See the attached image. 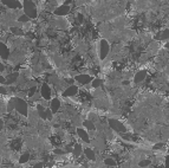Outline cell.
Wrapping results in <instances>:
<instances>
[{
	"label": "cell",
	"mask_w": 169,
	"mask_h": 168,
	"mask_svg": "<svg viewBox=\"0 0 169 168\" xmlns=\"http://www.w3.org/2000/svg\"><path fill=\"white\" fill-rule=\"evenodd\" d=\"M23 10L27 17H30V19L37 18V7L32 0H24L23 1Z\"/></svg>",
	"instance_id": "6da1fadb"
},
{
	"label": "cell",
	"mask_w": 169,
	"mask_h": 168,
	"mask_svg": "<svg viewBox=\"0 0 169 168\" xmlns=\"http://www.w3.org/2000/svg\"><path fill=\"white\" fill-rule=\"evenodd\" d=\"M11 103H12L13 108L18 111L19 114L25 115V116L27 115V103H26L24 100H21V98H19V97L12 98V100H11Z\"/></svg>",
	"instance_id": "7a4b0ae2"
},
{
	"label": "cell",
	"mask_w": 169,
	"mask_h": 168,
	"mask_svg": "<svg viewBox=\"0 0 169 168\" xmlns=\"http://www.w3.org/2000/svg\"><path fill=\"white\" fill-rule=\"evenodd\" d=\"M109 51H110V45H109L108 40L101 39L98 42V57L101 61H104L106 58V56L109 54Z\"/></svg>",
	"instance_id": "3957f363"
},
{
	"label": "cell",
	"mask_w": 169,
	"mask_h": 168,
	"mask_svg": "<svg viewBox=\"0 0 169 168\" xmlns=\"http://www.w3.org/2000/svg\"><path fill=\"white\" fill-rule=\"evenodd\" d=\"M109 127H110L112 130H114V131L118 133V134H125V133H127L125 126H124L121 121L115 120V119H110V120H109Z\"/></svg>",
	"instance_id": "277c9868"
},
{
	"label": "cell",
	"mask_w": 169,
	"mask_h": 168,
	"mask_svg": "<svg viewBox=\"0 0 169 168\" xmlns=\"http://www.w3.org/2000/svg\"><path fill=\"white\" fill-rule=\"evenodd\" d=\"M75 80L78 82L79 84H82V85H87V84H89L90 82H92V77L90 75H87V73H82V75H77L75 77Z\"/></svg>",
	"instance_id": "5b68a950"
},
{
	"label": "cell",
	"mask_w": 169,
	"mask_h": 168,
	"mask_svg": "<svg viewBox=\"0 0 169 168\" xmlns=\"http://www.w3.org/2000/svg\"><path fill=\"white\" fill-rule=\"evenodd\" d=\"M1 3L7 6L8 8H12V10H19V8H23V5L20 4L19 0H1Z\"/></svg>",
	"instance_id": "8992f818"
},
{
	"label": "cell",
	"mask_w": 169,
	"mask_h": 168,
	"mask_svg": "<svg viewBox=\"0 0 169 168\" xmlns=\"http://www.w3.org/2000/svg\"><path fill=\"white\" fill-rule=\"evenodd\" d=\"M77 92H78V87L75 85V84H72V85L68 87V88L64 90L63 96H64V97H72V96H76Z\"/></svg>",
	"instance_id": "52a82bcc"
},
{
	"label": "cell",
	"mask_w": 169,
	"mask_h": 168,
	"mask_svg": "<svg viewBox=\"0 0 169 168\" xmlns=\"http://www.w3.org/2000/svg\"><path fill=\"white\" fill-rule=\"evenodd\" d=\"M40 95L44 100H51V89L46 83H44L40 88Z\"/></svg>",
	"instance_id": "ba28073f"
},
{
	"label": "cell",
	"mask_w": 169,
	"mask_h": 168,
	"mask_svg": "<svg viewBox=\"0 0 169 168\" xmlns=\"http://www.w3.org/2000/svg\"><path fill=\"white\" fill-rule=\"evenodd\" d=\"M146 77H147V71H146V70H139V71H137V72L134 75V82H135L136 84L142 83V82L146 79Z\"/></svg>",
	"instance_id": "9c48e42d"
},
{
	"label": "cell",
	"mask_w": 169,
	"mask_h": 168,
	"mask_svg": "<svg viewBox=\"0 0 169 168\" xmlns=\"http://www.w3.org/2000/svg\"><path fill=\"white\" fill-rule=\"evenodd\" d=\"M77 135L79 136V138H82V141L87 142V143H90V136L88 134V131L83 128H77Z\"/></svg>",
	"instance_id": "30bf717a"
},
{
	"label": "cell",
	"mask_w": 169,
	"mask_h": 168,
	"mask_svg": "<svg viewBox=\"0 0 169 168\" xmlns=\"http://www.w3.org/2000/svg\"><path fill=\"white\" fill-rule=\"evenodd\" d=\"M0 57L3 59H8L10 57V49L5 43H0Z\"/></svg>",
	"instance_id": "8fae6325"
},
{
	"label": "cell",
	"mask_w": 169,
	"mask_h": 168,
	"mask_svg": "<svg viewBox=\"0 0 169 168\" xmlns=\"http://www.w3.org/2000/svg\"><path fill=\"white\" fill-rule=\"evenodd\" d=\"M69 13H70V6H68V5H62L54 10L56 16H66Z\"/></svg>",
	"instance_id": "7c38bea8"
},
{
	"label": "cell",
	"mask_w": 169,
	"mask_h": 168,
	"mask_svg": "<svg viewBox=\"0 0 169 168\" xmlns=\"http://www.w3.org/2000/svg\"><path fill=\"white\" fill-rule=\"evenodd\" d=\"M59 108H61V101L58 98L51 100V102H50V109H51V111H52L53 114L57 113V111L59 110Z\"/></svg>",
	"instance_id": "4fadbf2b"
},
{
	"label": "cell",
	"mask_w": 169,
	"mask_h": 168,
	"mask_svg": "<svg viewBox=\"0 0 169 168\" xmlns=\"http://www.w3.org/2000/svg\"><path fill=\"white\" fill-rule=\"evenodd\" d=\"M84 155L87 156L88 160L90 161H95L96 160V154H95V150L91 149V148H87V149H84Z\"/></svg>",
	"instance_id": "5bb4252c"
},
{
	"label": "cell",
	"mask_w": 169,
	"mask_h": 168,
	"mask_svg": "<svg viewBox=\"0 0 169 168\" xmlns=\"http://www.w3.org/2000/svg\"><path fill=\"white\" fill-rule=\"evenodd\" d=\"M82 150H83V148H82V145H79V143L75 145V147H73V149H72V154H73V156L78 157V156L82 154Z\"/></svg>",
	"instance_id": "9a60e30c"
},
{
	"label": "cell",
	"mask_w": 169,
	"mask_h": 168,
	"mask_svg": "<svg viewBox=\"0 0 169 168\" xmlns=\"http://www.w3.org/2000/svg\"><path fill=\"white\" fill-rule=\"evenodd\" d=\"M83 126L85 127V128H87L88 130H90V131H91V130H95V129H96V127H95L94 122H92V121H90V120H87V121H84V122H83Z\"/></svg>",
	"instance_id": "2e32d148"
},
{
	"label": "cell",
	"mask_w": 169,
	"mask_h": 168,
	"mask_svg": "<svg viewBox=\"0 0 169 168\" xmlns=\"http://www.w3.org/2000/svg\"><path fill=\"white\" fill-rule=\"evenodd\" d=\"M155 38L156 39H163V40L169 39V30H164L163 32H160Z\"/></svg>",
	"instance_id": "e0dca14e"
},
{
	"label": "cell",
	"mask_w": 169,
	"mask_h": 168,
	"mask_svg": "<svg viewBox=\"0 0 169 168\" xmlns=\"http://www.w3.org/2000/svg\"><path fill=\"white\" fill-rule=\"evenodd\" d=\"M102 84H103V80L99 79V78H96V79H94V80L91 82V87L95 88V89H97V88H99V87L102 85Z\"/></svg>",
	"instance_id": "ac0fdd59"
},
{
	"label": "cell",
	"mask_w": 169,
	"mask_h": 168,
	"mask_svg": "<svg viewBox=\"0 0 169 168\" xmlns=\"http://www.w3.org/2000/svg\"><path fill=\"white\" fill-rule=\"evenodd\" d=\"M29 160H30V153H29V152H26V153H24V154L20 156L19 162H20V163H25V162H27Z\"/></svg>",
	"instance_id": "d6986e66"
},
{
	"label": "cell",
	"mask_w": 169,
	"mask_h": 168,
	"mask_svg": "<svg viewBox=\"0 0 169 168\" xmlns=\"http://www.w3.org/2000/svg\"><path fill=\"white\" fill-rule=\"evenodd\" d=\"M38 113H39L40 119L46 120V109H44L42 105H39V107H38Z\"/></svg>",
	"instance_id": "ffe728a7"
},
{
	"label": "cell",
	"mask_w": 169,
	"mask_h": 168,
	"mask_svg": "<svg viewBox=\"0 0 169 168\" xmlns=\"http://www.w3.org/2000/svg\"><path fill=\"white\" fill-rule=\"evenodd\" d=\"M104 163L106 164V166H111V167H114V166H116L117 164V162L112 159V157H106L105 160H104Z\"/></svg>",
	"instance_id": "44dd1931"
},
{
	"label": "cell",
	"mask_w": 169,
	"mask_h": 168,
	"mask_svg": "<svg viewBox=\"0 0 169 168\" xmlns=\"http://www.w3.org/2000/svg\"><path fill=\"white\" fill-rule=\"evenodd\" d=\"M17 77H18V73H12V75H10V78L8 79H6V84H12V83H14L15 82V79H17Z\"/></svg>",
	"instance_id": "7402d4cb"
},
{
	"label": "cell",
	"mask_w": 169,
	"mask_h": 168,
	"mask_svg": "<svg viewBox=\"0 0 169 168\" xmlns=\"http://www.w3.org/2000/svg\"><path fill=\"white\" fill-rule=\"evenodd\" d=\"M18 20H19L20 23H27V21L30 20V17H27V16L24 13L23 16H20V17H19V19H18Z\"/></svg>",
	"instance_id": "603a6c76"
},
{
	"label": "cell",
	"mask_w": 169,
	"mask_h": 168,
	"mask_svg": "<svg viewBox=\"0 0 169 168\" xmlns=\"http://www.w3.org/2000/svg\"><path fill=\"white\" fill-rule=\"evenodd\" d=\"M149 163H150V160L146 159V160H142V161H139V162H138V166H139V167H146V166H148Z\"/></svg>",
	"instance_id": "cb8c5ba5"
},
{
	"label": "cell",
	"mask_w": 169,
	"mask_h": 168,
	"mask_svg": "<svg viewBox=\"0 0 169 168\" xmlns=\"http://www.w3.org/2000/svg\"><path fill=\"white\" fill-rule=\"evenodd\" d=\"M11 31H12V33H14V35H23V31L19 30L18 27H11Z\"/></svg>",
	"instance_id": "d4e9b609"
},
{
	"label": "cell",
	"mask_w": 169,
	"mask_h": 168,
	"mask_svg": "<svg viewBox=\"0 0 169 168\" xmlns=\"http://www.w3.org/2000/svg\"><path fill=\"white\" fill-rule=\"evenodd\" d=\"M52 115H53V113L51 111V109H46V119H47V120H51V119H52Z\"/></svg>",
	"instance_id": "484cf974"
},
{
	"label": "cell",
	"mask_w": 169,
	"mask_h": 168,
	"mask_svg": "<svg viewBox=\"0 0 169 168\" xmlns=\"http://www.w3.org/2000/svg\"><path fill=\"white\" fill-rule=\"evenodd\" d=\"M53 153H54V154H57V155H63V154H64V152L61 150V149H54Z\"/></svg>",
	"instance_id": "4316f807"
},
{
	"label": "cell",
	"mask_w": 169,
	"mask_h": 168,
	"mask_svg": "<svg viewBox=\"0 0 169 168\" xmlns=\"http://www.w3.org/2000/svg\"><path fill=\"white\" fill-rule=\"evenodd\" d=\"M33 168H44V164H43L42 162H38V163H36V164L33 166Z\"/></svg>",
	"instance_id": "83f0119b"
},
{
	"label": "cell",
	"mask_w": 169,
	"mask_h": 168,
	"mask_svg": "<svg viewBox=\"0 0 169 168\" xmlns=\"http://www.w3.org/2000/svg\"><path fill=\"white\" fill-rule=\"evenodd\" d=\"M164 164H165V168H169V155H167V156H165Z\"/></svg>",
	"instance_id": "f1b7e54d"
},
{
	"label": "cell",
	"mask_w": 169,
	"mask_h": 168,
	"mask_svg": "<svg viewBox=\"0 0 169 168\" xmlns=\"http://www.w3.org/2000/svg\"><path fill=\"white\" fill-rule=\"evenodd\" d=\"M6 92H7L6 88H4V87H0V94H1V95H5Z\"/></svg>",
	"instance_id": "f546056e"
},
{
	"label": "cell",
	"mask_w": 169,
	"mask_h": 168,
	"mask_svg": "<svg viewBox=\"0 0 169 168\" xmlns=\"http://www.w3.org/2000/svg\"><path fill=\"white\" fill-rule=\"evenodd\" d=\"M122 136H123V138H125V140H130V138H131V136H130L128 133H125V134H122Z\"/></svg>",
	"instance_id": "4dcf8cb0"
},
{
	"label": "cell",
	"mask_w": 169,
	"mask_h": 168,
	"mask_svg": "<svg viewBox=\"0 0 169 168\" xmlns=\"http://www.w3.org/2000/svg\"><path fill=\"white\" fill-rule=\"evenodd\" d=\"M33 92H36V87L30 90V94H29V95H30V96H33Z\"/></svg>",
	"instance_id": "1f68e13d"
},
{
	"label": "cell",
	"mask_w": 169,
	"mask_h": 168,
	"mask_svg": "<svg viewBox=\"0 0 169 168\" xmlns=\"http://www.w3.org/2000/svg\"><path fill=\"white\" fill-rule=\"evenodd\" d=\"M5 82H6V79L4 78V76L0 75V84H1V83H5Z\"/></svg>",
	"instance_id": "d6a6232c"
},
{
	"label": "cell",
	"mask_w": 169,
	"mask_h": 168,
	"mask_svg": "<svg viewBox=\"0 0 169 168\" xmlns=\"http://www.w3.org/2000/svg\"><path fill=\"white\" fill-rule=\"evenodd\" d=\"M3 127H4V122H3V120L0 119V130L3 129Z\"/></svg>",
	"instance_id": "836d02e7"
},
{
	"label": "cell",
	"mask_w": 169,
	"mask_h": 168,
	"mask_svg": "<svg viewBox=\"0 0 169 168\" xmlns=\"http://www.w3.org/2000/svg\"><path fill=\"white\" fill-rule=\"evenodd\" d=\"M161 147H162V145H156V146H155L154 148H155V149H160Z\"/></svg>",
	"instance_id": "e575fe53"
},
{
	"label": "cell",
	"mask_w": 169,
	"mask_h": 168,
	"mask_svg": "<svg viewBox=\"0 0 169 168\" xmlns=\"http://www.w3.org/2000/svg\"><path fill=\"white\" fill-rule=\"evenodd\" d=\"M123 84H124V85H128L129 82H128V80H124V82H123Z\"/></svg>",
	"instance_id": "d590c367"
},
{
	"label": "cell",
	"mask_w": 169,
	"mask_h": 168,
	"mask_svg": "<svg viewBox=\"0 0 169 168\" xmlns=\"http://www.w3.org/2000/svg\"><path fill=\"white\" fill-rule=\"evenodd\" d=\"M165 46H167V47L169 49V43H168V44H165Z\"/></svg>",
	"instance_id": "8d00e7d4"
}]
</instances>
